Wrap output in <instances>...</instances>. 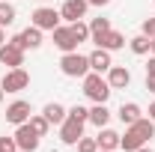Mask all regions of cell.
Wrapping results in <instances>:
<instances>
[{
    "mask_svg": "<svg viewBox=\"0 0 155 152\" xmlns=\"http://www.w3.org/2000/svg\"><path fill=\"white\" fill-rule=\"evenodd\" d=\"M87 3H90V6H107L110 0H87Z\"/></svg>",
    "mask_w": 155,
    "mask_h": 152,
    "instance_id": "30",
    "label": "cell"
},
{
    "mask_svg": "<svg viewBox=\"0 0 155 152\" xmlns=\"http://www.w3.org/2000/svg\"><path fill=\"white\" fill-rule=\"evenodd\" d=\"M96 143H98V149H119V134L110 131V128H98Z\"/></svg>",
    "mask_w": 155,
    "mask_h": 152,
    "instance_id": "17",
    "label": "cell"
},
{
    "mask_svg": "<svg viewBox=\"0 0 155 152\" xmlns=\"http://www.w3.org/2000/svg\"><path fill=\"white\" fill-rule=\"evenodd\" d=\"M42 114H45V119H48L51 125H63V122H66V116H69V111H66L63 104H57V101H51V104H45V111H42Z\"/></svg>",
    "mask_w": 155,
    "mask_h": 152,
    "instance_id": "16",
    "label": "cell"
},
{
    "mask_svg": "<svg viewBox=\"0 0 155 152\" xmlns=\"http://www.w3.org/2000/svg\"><path fill=\"white\" fill-rule=\"evenodd\" d=\"M146 90L155 93V75H146Z\"/></svg>",
    "mask_w": 155,
    "mask_h": 152,
    "instance_id": "29",
    "label": "cell"
},
{
    "mask_svg": "<svg viewBox=\"0 0 155 152\" xmlns=\"http://www.w3.org/2000/svg\"><path fill=\"white\" fill-rule=\"evenodd\" d=\"M149 119H152V122H155V101H152V104H149Z\"/></svg>",
    "mask_w": 155,
    "mask_h": 152,
    "instance_id": "31",
    "label": "cell"
},
{
    "mask_svg": "<svg viewBox=\"0 0 155 152\" xmlns=\"http://www.w3.org/2000/svg\"><path fill=\"white\" fill-rule=\"evenodd\" d=\"M81 81H84V95L93 98L96 104H104V101L110 98V93H114L110 84H107V78H101L98 72H87Z\"/></svg>",
    "mask_w": 155,
    "mask_h": 152,
    "instance_id": "2",
    "label": "cell"
},
{
    "mask_svg": "<svg viewBox=\"0 0 155 152\" xmlns=\"http://www.w3.org/2000/svg\"><path fill=\"white\" fill-rule=\"evenodd\" d=\"M152 134H155V122L149 116H140L137 122H131V125L125 128V134H119V149L134 152V149H140Z\"/></svg>",
    "mask_w": 155,
    "mask_h": 152,
    "instance_id": "1",
    "label": "cell"
},
{
    "mask_svg": "<svg viewBox=\"0 0 155 152\" xmlns=\"http://www.w3.org/2000/svg\"><path fill=\"white\" fill-rule=\"evenodd\" d=\"M81 137H84V122L75 119V116H66V122L60 125V140H63L66 146H75Z\"/></svg>",
    "mask_w": 155,
    "mask_h": 152,
    "instance_id": "7",
    "label": "cell"
},
{
    "mask_svg": "<svg viewBox=\"0 0 155 152\" xmlns=\"http://www.w3.org/2000/svg\"><path fill=\"white\" fill-rule=\"evenodd\" d=\"M128 45H131V51L140 54V57H143V54H149V36H143V33L134 36V39H128Z\"/></svg>",
    "mask_w": 155,
    "mask_h": 152,
    "instance_id": "22",
    "label": "cell"
},
{
    "mask_svg": "<svg viewBox=\"0 0 155 152\" xmlns=\"http://www.w3.org/2000/svg\"><path fill=\"white\" fill-rule=\"evenodd\" d=\"M93 42H96L98 48H104V51H119L122 45H125V36L119 33V30H107V33H101V36H93Z\"/></svg>",
    "mask_w": 155,
    "mask_h": 152,
    "instance_id": "11",
    "label": "cell"
},
{
    "mask_svg": "<svg viewBox=\"0 0 155 152\" xmlns=\"http://www.w3.org/2000/svg\"><path fill=\"white\" fill-rule=\"evenodd\" d=\"M134 152H152V149H146V146H140V149H134Z\"/></svg>",
    "mask_w": 155,
    "mask_h": 152,
    "instance_id": "34",
    "label": "cell"
},
{
    "mask_svg": "<svg viewBox=\"0 0 155 152\" xmlns=\"http://www.w3.org/2000/svg\"><path fill=\"white\" fill-rule=\"evenodd\" d=\"M87 6H90L87 0H66L63 9H60V18H66L69 24H72V21H81L87 15Z\"/></svg>",
    "mask_w": 155,
    "mask_h": 152,
    "instance_id": "12",
    "label": "cell"
},
{
    "mask_svg": "<svg viewBox=\"0 0 155 152\" xmlns=\"http://www.w3.org/2000/svg\"><path fill=\"white\" fill-rule=\"evenodd\" d=\"M114 63H110V51H104V48H96L93 54H90V72H107Z\"/></svg>",
    "mask_w": 155,
    "mask_h": 152,
    "instance_id": "15",
    "label": "cell"
},
{
    "mask_svg": "<svg viewBox=\"0 0 155 152\" xmlns=\"http://www.w3.org/2000/svg\"><path fill=\"white\" fill-rule=\"evenodd\" d=\"M0 87H3V93H21V90L30 87V75L24 69H9L0 81Z\"/></svg>",
    "mask_w": 155,
    "mask_h": 152,
    "instance_id": "4",
    "label": "cell"
},
{
    "mask_svg": "<svg viewBox=\"0 0 155 152\" xmlns=\"http://www.w3.org/2000/svg\"><path fill=\"white\" fill-rule=\"evenodd\" d=\"M107 119H110V111H107L104 104H96V107H90V122H93L96 128H104V125H107Z\"/></svg>",
    "mask_w": 155,
    "mask_h": 152,
    "instance_id": "19",
    "label": "cell"
},
{
    "mask_svg": "<svg viewBox=\"0 0 155 152\" xmlns=\"http://www.w3.org/2000/svg\"><path fill=\"white\" fill-rule=\"evenodd\" d=\"M54 33V45H57L63 54H69V51H78V42L72 36V30L69 27H57V30H51Z\"/></svg>",
    "mask_w": 155,
    "mask_h": 152,
    "instance_id": "14",
    "label": "cell"
},
{
    "mask_svg": "<svg viewBox=\"0 0 155 152\" xmlns=\"http://www.w3.org/2000/svg\"><path fill=\"white\" fill-rule=\"evenodd\" d=\"M69 116H75L81 122H90V111L84 107V104H75V107H69Z\"/></svg>",
    "mask_w": 155,
    "mask_h": 152,
    "instance_id": "26",
    "label": "cell"
},
{
    "mask_svg": "<svg viewBox=\"0 0 155 152\" xmlns=\"http://www.w3.org/2000/svg\"><path fill=\"white\" fill-rule=\"evenodd\" d=\"M15 146L21 152H36L39 149V134L30 128V122H21L15 128Z\"/></svg>",
    "mask_w": 155,
    "mask_h": 152,
    "instance_id": "5",
    "label": "cell"
},
{
    "mask_svg": "<svg viewBox=\"0 0 155 152\" xmlns=\"http://www.w3.org/2000/svg\"><path fill=\"white\" fill-rule=\"evenodd\" d=\"M30 18H33V27H39V30H57L60 27V12L51 6H39Z\"/></svg>",
    "mask_w": 155,
    "mask_h": 152,
    "instance_id": "6",
    "label": "cell"
},
{
    "mask_svg": "<svg viewBox=\"0 0 155 152\" xmlns=\"http://www.w3.org/2000/svg\"><path fill=\"white\" fill-rule=\"evenodd\" d=\"M98 152H116V149H98Z\"/></svg>",
    "mask_w": 155,
    "mask_h": 152,
    "instance_id": "35",
    "label": "cell"
},
{
    "mask_svg": "<svg viewBox=\"0 0 155 152\" xmlns=\"http://www.w3.org/2000/svg\"><path fill=\"white\" fill-rule=\"evenodd\" d=\"M0 101H3V87H0Z\"/></svg>",
    "mask_w": 155,
    "mask_h": 152,
    "instance_id": "36",
    "label": "cell"
},
{
    "mask_svg": "<svg viewBox=\"0 0 155 152\" xmlns=\"http://www.w3.org/2000/svg\"><path fill=\"white\" fill-rule=\"evenodd\" d=\"M27 122H30V128H33V131H36L39 137H45V134L51 131V122L45 119V114H42V116H30Z\"/></svg>",
    "mask_w": 155,
    "mask_h": 152,
    "instance_id": "21",
    "label": "cell"
},
{
    "mask_svg": "<svg viewBox=\"0 0 155 152\" xmlns=\"http://www.w3.org/2000/svg\"><path fill=\"white\" fill-rule=\"evenodd\" d=\"M3 42H6V33H3V27H0V45H3Z\"/></svg>",
    "mask_w": 155,
    "mask_h": 152,
    "instance_id": "33",
    "label": "cell"
},
{
    "mask_svg": "<svg viewBox=\"0 0 155 152\" xmlns=\"http://www.w3.org/2000/svg\"><path fill=\"white\" fill-rule=\"evenodd\" d=\"M60 69H63L66 78H84L90 72V57H84L78 51H69V54H63V60H60Z\"/></svg>",
    "mask_w": 155,
    "mask_h": 152,
    "instance_id": "3",
    "label": "cell"
},
{
    "mask_svg": "<svg viewBox=\"0 0 155 152\" xmlns=\"http://www.w3.org/2000/svg\"><path fill=\"white\" fill-rule=\"evenodd\" d=\"M27 119H30V101L18 98V101H12V104L6 107V122L21 125V122H27Z\"/></svg>",
    "mask_w": 155,
    "mask_h": 152,
    "instance_id": "10",
    "label": "cell"
},
{
    "mask_svg": "<svg viewBox=\"0 0 155 152\" xmlns=\"http://www.w3.org/2000/svg\"><path fill=\"white\" fill-rule=\"evenodd\" d=\"M140 116H143V111H140V104H134V101H128V104H122V107H119V119H122L125 125L137 122Z\"/></svg>",
    "mask_w": 155,
    "mask_h": 152,
    "instance_id": "18",
    "label": "cell"
},
{
    "mask_svg": "<svg viewBox=\"0 0 155 152\" xmlns=\"http://www.w3.org/2000/svg\"><path fill=\"white\" fill-rule=\"evenodd\" d=\"M78 152H98V143H96V137H81L75 143Z\"/></svg>",
    "mask_w": 155,
    "mask_h": 152,
    "instance_id": "25",
    "label": "cell"
},
{
    "mask_svg": "<svg viewBox=\"0 0 155 152\" xmlns=\"http://www.w3.org/2000/svg\"><path fill=\"white\" fill-rule=\"evenodd\" d=\"M12 21H15V6L0 0V27H9Z\"/></svg>",
    "mask_w": 155,
    "mask_h": 152,
    "instance_id": "23",
    "label": "cell"
},
{
    "mask_svg": "<svg viewBox=\"0 0 155 152\" xmlns=\"http://www.w3.org/2000/svg\"><path fill=\"white\" fill-rule=\"evenodd\" d=\"M146 75H155V54L149 57V63H146Z\"/></svg>",
    "mask_w": 155,
    "mask_h": 152,
    "instance_id": "28",
    "label": "cell"
},
{
    "mask_svg": "<svg viewBox=\"0 0 155 152\" xmlns=\"http://www.w3.org/2000/svg\"><path fill=\"white\" fill-rule=\"evenodd\" d=\"M9 42H15L18 48H24V51H27V48L36 51L39 45H42V30H39V27H27V30H21L18 36H12Z\"/></svg>",
    "mask_w": 155,
    "mask_h": 152,
    "instance_id": "9",
    "label": "cell"
},
{
    "mask_svg": "<svg viewBox=\"0 0 155 152\" xmlns=\"http://www.w3.org/2000/svg\"><path fill=\"white\" fill-rule=\"evenodd\" d=\"M69 30H72V36H75L78 45L90 39V24H84V21H72V24H69Z\"/></svg>",
    "mask_w": 155,
    "mask_h": 152,
    "instance_id": "20",
    "label": "cell"
},
{
    "mask_svg": "<svg viewBox=\"0 0 155 152\" xmlns=\"http://www.w3.org/2000/svg\"><path fill=\"white\" fill-rule=\"evenodd\" d=\"M143 36L155 39V18H146V21H143Z\"/></svg>",
    "mask_w": 155,
    "mask_h": 152,
    "instance_id": "27",
    "label": "cell"
},
{
    "mask_svg": "<svg viewBox=\"0 0 155 152\" xmlns=\"http://www.w3.org/2000/svg\"><path fill=\"white\" fill-rule=\"evenodd\" d=\"M0 63L9 69H21L24 66V48H18L15 42H3L0 45Z\"/></svg>",
    "mask_w": 155,
    "mask_h": 152,
    "instance_id": "8",
    "label": "cell"
},
{
    "mask_svg": "<svg viewBox=\"0 0 155 152\" xmlns=\"http://www.w3.org/2000/svg\"><path fill=\"white\" fill-rule=\"evenodd\" d=\"M149 54H155V39H149Z\"/></svg>",
    "mask_w": 155,
    "mask_h": 152,
    "instance_id": "32",
    "label": "cell"
},
{
    "mask_svg": "<svg viewBox=\"0 0 155 152\" xmlns=\"http://www.w3.org/2000/svg\"><path fill=\"white\" fill-rule=\"evenodd\" d=\"M110 30V21L107 18H93V24H90V36H101V33H107Z\"/></svg>",
    "mask_w": 155,
    "mask_h": 152,
    "instance_id": "24",
    "label": "cell"
},
{
    "mask_svg": "<svg viewBox=\"0 0 155 152\" xmlns=\"http://www.w3.org/2000/svg\"><path fill=\"white\" fill-rule=\"evenodd\" d=\"M0 152H6V149H3V143H0Z\"/></svg>",
    "mask_w": 155,
    "mask_h": 152,
    "instance_id": "37",
    "label": "cell"
},
{
    "mask_svg": "<svg viewBox=\"0 0 155 152\" xmlns=\"http://www.w3.org/2000/svg\"><path fill=\"white\" fill-rule=\"evenodd\" d=\"M15 152H21V149H15Z\"/></svg>",
    "mask_w": 155,
    "mask_h": 152,
    "instance_id": "38",
    "label": "cell"
},
{
    "mask_svg": "<svg viewBox=\"0 0 155 152\" xmlns=\"http://www.w3.org/2000/svg\"><path fill=\"white\" fill-rule=\"evenodd\" d=\"M107 84H110V90H125L131 84V72L125 66H110L107 69Z\"/></svg>",
    "mask_w": 155,
    "mask_h": 152,
    "instance_id": "13",
    "label": "cell"
}]
</instances>
